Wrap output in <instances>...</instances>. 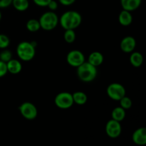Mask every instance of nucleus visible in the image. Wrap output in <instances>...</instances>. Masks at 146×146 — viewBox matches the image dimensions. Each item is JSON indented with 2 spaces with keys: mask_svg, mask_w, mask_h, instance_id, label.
Instances as JSON below:
<instances>
[{
  "mask_svg": "<svg viewBox=\"0 0 146 146\" xmlns=\"http://www.w3.org/2000/svg\"><path fill=\"white\" fill-rule=\"evenodd\" d=\"M59 22L63 29H76L81 25L82 22V17L76 11H67L61 16Z\"/></svg>",
  "mask_w": 146,
  "mask_h": 146,
  "instance_id": "1",
  "label": "nucleus"
},
{
  "mask_svg": "<svg viewBox=\"0 0 146 146\" xmlns=\"http://www.w3.org/2000/svg\"><path fill=\"white\" fill-rule=\"evenodd\" d=\"M34 41H21L17 47V54L23 61H30L34 58L36 54V44Z\"/></svg>",
  "mask_w": 146,
  "mask_h": 146,
  "instance_id": "2",
  "label": "nucleus"
},
{
  "mask_svg": "<svg viewBox=\"0 0 146 146\" xmlns=\"http://www.w3.org/2000/svg\"><path fill=\"white\" fill-rule=\"evenodd\" d=\"M77 76L81 81L89 83L94 81L97 76V68L88 61H85L77 67Z\"/></svg>",
  "mask_w": 146,
  "mask_h": 146,
  "instance_id": "3",
  "label": "nucleus"
},
{
  "mask_svg": "<svg viewBox=\"0 0 146 146\" xmlns=\"http://www.w3.org/2000/svg\"><path fill=\"white\" fill-rule=\"evenodd\" d=\"M38 21L41 29L45 31H51L57 27L59 22V19L54 11H48L44 12L40 17Z\"/></svg>",
  "mask_w": 146,
  "mask_h": 146,
  "instance_id": "4",
  "label": "nucleus"
},
{
  "mask_svg": "<svg viewBox=\"0 0 146 146\" xmlns=\"http://www.w3.org/2000/svg\"><path fill=\"white\" fill-rule=\"evenodd\" d=\"M106 93L111 99L115 101H119L126 94L125 87L119 83H112L108 85Z\"/></svg>",
  "mask_w": 146,
  "mask_h": 146,
  "instance_id": "5",
  "label": "nucleus"
},
{
  "mask_svg": "<svg viewBox=\"0 0 146 146\" xmlns=\"http://www.w3.org/2000/svg\"><path fill=\"white\" fill-rule=\"evenodd\" d=\"M55 105L60 109H68L74 105L72 94L68 92H61L54 98Z\"/></svg>",
  "mask_w": 146,
  "mask_h": 146,
  "instance_id": "6",
  "label": "nucleus"
},
{
  "mask_svg": "<svg viewBox=\"0 0 146 146\" xmlns=\"http://www.w3.org/2000/svg\"><path fill=\"white\" fill-rule=\"evenodd\" d=\"M19 111L25 119L29 121L34 120L38 115L37 108L31 102H24L21 104L19 106Z\"/></svg>",
  "mask_w": 146,
  "mask_h": 146,
  "instance_id": "7",
  "label": "nucleus"
},
{
  "mask_svg": "<svg viewBox=\"0 0 146 146\" xmlns=\"http://www.w3.org/2000/svg\"><path fill=\"white\" fill-rule=\"evenodd\" d=\"M66 61L71 66L77 68L86 61L85 56L79 50H72L67 54Z\"/></svg>",
  "mask_w": 146,
  "mask_h": 146,
  "instance_id": "8",
  "label": "nucleus"
},
{
  "mask_svg": "<svg viewBox=\"0 0 146 146\" xmlns=\"http://www.w3.org/2000/svg\"><path fill=\"white\" fill-rule=\"evenodd\" d=\"M122 132V127L121 122L111 118L106 123V133L107 135L111 138H116L121 135Z\"/></svg>",
  "mask_w": 146,
  "mask_h": 146,
  "instance_id": "9",
  "label": "nucleus"
},
{
  "mask_svg": "<svg viewBox=\"0 0 146 146\" xmlns=\"http://www.w3.org/2000/svg\"><path fill=\"white\" fill-rule=\"evenodd\" d=\"M135 46H136V41L135 38L131 36H127L124 37L121 40V44H120L121 51L127 54L133 52L135 48Z\"/></svg>",
  "mask_w": 146,
  "mask_h": 146,
  "instance_id": "10",
  "label": "nucleus"
},
{
  "mask_svg": "<svg viewBox=\"0 0 146 146\" xmlns=\"http://www.w3.org/2000/svg\"><path fill=\"white\" fill-rule=\"evenodd\" d=\"M132 141L138 145H145L146 144V128L141 127L133 132L132 135Z\"/></svg>",
  "mask_w": 146,
  "mask_h": 146,
  "instance_id": "11",
  "label": "nucleus"
},
{
  "mask_svg": "<svg viewBox=\"0 0 146 146\" xmlns=\"http://www.w3.org/2000/svg\"><path fill=\"white\" fill-rule=\"evenodd\" d=\"M141 3L142 0H121V5L123 9L131 12L138 9Z\"/></svg>",
  "mask_w": 146,
  "mask_h": 146,
  "instance_id": "12",
  "label": "nucleus"
},
{
  "mask_svg": "<svg viewBox=\"0 0 146 146\" xmlns=\"http://www.w3.org/2000/svg\"><path fill=\"white\" fill-rule=\"evenodd\" d=\"M7 67L8 72L14 75L19 74L22 70L21 63L19 60L13 59V58H11L7 63Z\"/></svg>",
  "mask_w": 146,
  "mask_h": 146,
  "instance_id": "13",
  "label": "nucleus"
},
{
  "mask_svg": "<svg viewBox=\"0 0 146 146\" xmlns=\"http://www.w3.org/2000/svg\"><path fill=\"white\" fill-rule=\"evenodd\" d=\"M104 57L103 54L99 51H94L91 53L88 58V62L91 65L96 67H98L103 64Z\"/></svg>",
  "mask_w": 146,
  "mask_h": 146,
  "instance_id": "14",
  "label": "nucleus"
},
{
  "mask_svg": "<svg viewBox=\"0 0 146 146\" xmlns=\"http://www.w3.org/2000/svg\"><path fill=\"white\" fill-rule=\"evenodd\" d=\"M118 21L120 24L123 27H128L131 25L133 21V17L131 11L123 9L118 16Z\"/></svg>",
  "mask_w": 146,
  "mask_h": 146,
  "instance_id": "15",
  "label": "nucleus"
},
{
  "mask_svg": "<svg viewBox=\"0 0 146 146\" xmlns=\"http://www.w3.org/2000/svg\"><path fill=\"white\" fill-rule=\"evenodd\" d=\"M130 56V63L135 68H139L143 63V56L138 51H133Z\"/></svg>",
  "mask_w": 146,
  "mask_h": 146,
  "instance_id": "16",
  "label": "nucleus"
},
{
  "mask_svg": "<svg viewBox=\"0 0 146 146\" xmlns=\"http://www.w3.org/2000/svg\"><path fill=\"white\" fill-rule=\"evenodd\" d=\"M72 97L74 104L79 106L84 105L87 102V100H88L87 95L85 93L83 92V91H76V92H74L72 94Z\"/></svg>",
  "mask_w": 146,
  "mask_h": 146,
  "instance_id": "17",
  "label": "nucleus"
},
{
  "mask_svg": "<svg viewBox=\"0 0 146 146\" xmlns=\"http://www.w3.org/2000/svg\"><path fill=\"white\" fill-rule=\"evenodd\" d=\"M11 4L14 8L18 11H27L29 7V0H12Z\"/></svg>",
  "mask_w": 146,
  "mask_h": 146,
  "instance_id": "18",
  "label": "nucleus"
},
{
  "mask_svg": "<svg viewBox=\"0 0 146 146\" xmlns=\"http://www.w3.org/2000/svg\"><path fill=\"white\" fill-rule=\"evenodd\" d=\"M111 117L112 119L121 122L125 118V110L121 106L116 107L111 112Z\"/></svg>",
  "mask_w": 146,
  "mask_h": 146,
  "instance_id": "19",
  "label": "nucleus"
},
{
  "mask_svg": "<svg viewBox=\"0 0 146 146\" xmlns=\"http://www.w3.org/2000/svg\"><path fill=\"white\" fill-rule=\"evenodd\" d=\"M26 27L30 32H36L41 29L39 21L36 19H31L29 20L26 24Z\"/></svg>",
  "mask_w": 146,
  "mask_h": 146,
  "instance_id": "20",
  "label": "nucleus"
},
{
  "mask_svg": "<svg viewBox=\"0 0 146 146\" xmlns=\"http://www.w3.org/2000/svg\"><path fill=\"white\" fill-rule=\"evenodd\" d=\"M76 33L74 29H66L64 34V41L68 44H72L76 40Z\"/></svg>",
  "mask_w": 146,
  "mask_h": 146,
  "instance_id": "21",
  "label": "nucleus"
},
{
  "mask_svg": "<svg viewBox=\"0 0 146 146\" xmlns=\"http://www.w3.org/2000/svg\"><path fill=\"white\" fill-rule=\"evenodd\" d=\"M119 101H120V106L122 107V108H124L125 110L130 109V108L132 107V105H133L132 101H131V99L129 98V97L126 96L123 97Z\"/></svg>",
  "mask_w": 146,
  "mask_h": 146,
  "instance_id": "22",
  "label": "nucleus"
},
{
  "mask_svg": "<svg viewBox=\"0 0 146 146\" xmlns=\"http://www.w3.org/2000/svg\"><path fill=\"white\" fill-rule=\"evenodd\" d=\"M11 58H12V53L9 50H7L4 48V50H3L0 53V60L1 61L7 63Z\"/></svg>",
  "mask_w": 146,
  "mask_h": 146,
  "instance_id": "23",
  "label": "nucleus"
},
{
  "mask_svg": "<svg viewBox=\"0 0 146 146\" xmlns=\"http://www.w3.org/2000/svg\"><path fill=\"white\" fill-rule=\"evenodd\" d=\"M10 44V39L5 34H0V48H7Z\"/></svg>",
  "mask_w": 146,
  "mask_h": 146,
  "instance_id": "24",
  "label": "nucleus"
},
{
  "mask_svg": "<svg viewBox=\"0 0 146 146\" xmlns=\"http://www.w3.org/2000/svg\"><path fill=\"white\" fill-rule=\"evenodd\" d=\"M8 73L7 67V63L0 60V78L4 77Z\"/></svg>",
  "mask_w": 146,
  "mask_h": 146,
  "instance_id": "25",
  "label": "nucleus"
},
{
  "mask_svg": "<svg viewBox=\"0 0 146 146\" xmlns=\"http://www.w3.org/2000/svg\"><path fill=\"white\" fill-rule=\"evenodd\" d=\"M51 0H33L34 4L38 7H46L48 6V3L51 1Z\"/></svg>",
  "mask_w": 146,
  "mask_h": 146,
  "instance_id": "26",
  "label": "nucleus"
},
{
  "mask_svg": "<svg viewBox=\"0 0 146 146\" xmlns=\"http://www.w3.org/2000/svg\"><path fill=\"white\" fill-rule=\"evenodd\" d=\"M58 3H57L56 1H54V0H51V1L48 3V6H47V7L49 9L50 11H55L56 10L58 9Z\"/></svg>",
  "mask_w": 146,
  "mask_h": 146,
  "instance_id": "27",
  "label": "nucleus"
},
{
  "mask_svg": "<svg viewBox=\"0 0 146 146\" xmlns=\"http://www.w3.org/2000/svg\"><path fill=\"white\" fill-rule=\"evenodd\" d=\"M12 0H0V8H7L11 5Z\"/></svg>",
  "mask_w": 146,
  "mask_h": 146,
  "instance_id": "28",
  "label": "nucleus"
},
{
  "mask_svg": "<svg viewBox=\"0 0 146 146\" xmlns=\"http://www.w3.org/2000/svg\"><path fill=\"white\" fill-rule=\"evenodd\" d=\"M59 3L62 4L63 6H66V7H68L75 3L76 0H58Z\"/></svg>",
  "mask_w": 146,
  "mask_h": 146,
  "instance_id": "29",
  "label": "nucleus"
},
{
  "mask_svg": "<svg viewBox=\"0 0 146 146\" xmlns=\"http://www.w3.org/2000/svg\"><path fill=\"white\" fill-rule=\"evenodd\" d=\"M1 11H0V21H1Z\"/></svg>",
  "mask_w": 146,
  "mask_h": 146,
  "instance_id": "30",
  "label": "nucleus"
}]
</instances>
